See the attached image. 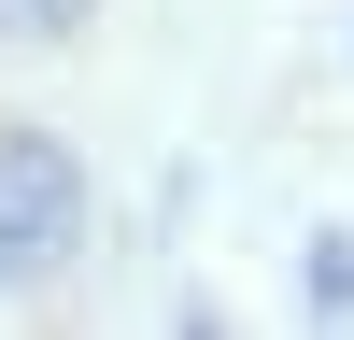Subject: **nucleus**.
Wrapping results in <instances>:
<instances>
[{"instance_id": "obj_1", "label": "nucleus", "mask_w": 354, "mask_h": 340, "mask_svg": "<svg viewBox=\"0 0 354 340\" xmlns=\"http://www.w3.org/2000/svg\"><path fill=\"white\" fill-rule=\"evenodd\" d=\"M71 241H85V170H71V142L0 128V283L71 270Z\"/></svg>"}, {"instance_id": "obj_2", "label": "nucleus", "mask_w": 354, "mask_h": 340, "mask_svg": "<svg viewBox=\"0 0 354 340\" xmlns=\"http://www.w3.org/2000/svg\"><path fill=\"white\" fill-rule=\"evenodd\" d=\"M85 0H0V28H71Z\"/></svg>"}]
</instances>
